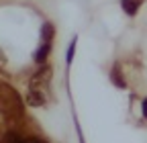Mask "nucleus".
Here are the masks:
<instances>
[{
    "label": "nucleus",
    "mask_w": 147,
    "mask_h": 143,
    "mask_svg": "<svg viewBox=\"0 0 147 143\" xmlns=\"http://www.w3.org/2000/svg\"><path fill=\"white\" fill-rule=\"evenodd\" d=\"M123 10H127V14H135L139 10V4H141V0H123Z\"/></svg>",
    "instance_id": "f257e3e1"
},
{
    "label": "nucleus",
    "mask_w": 147,
    "mask_h": 143,
    "mask_svg": "<svg viewBox=\"0 0 147 143\" xmlns=\"http://www.w3.org/2000/svg\"><path fill=\"white\" fill-rule=\"evenodd\" d=\"M4 143H23V137H18L16 133H8L6 139H4Z\"/></svg>",
    "instance_id": "f03ea898"
},
{
    "label": "nucleus",
    "mask_w": 147,
    "mask_h": 143,
    "mask_svg": "<svg viewBox=\"0 0 147 143\" xmlns=\"http://www.w3.org/2000/svg\"><path fill=\"white\" fill-rule=\"evenodd\" d=\"M23 143H45V141L37 139V137H29V139H23Z\"/></svg>",
    "instance_id": "7ed1b4c3"
},
{
    "label": "nucleus",
    "mask_w": 147,
    "mask_h": 143,
    "mask_svg": "<svg viewBox=\"0 0 147 143\" xmlns=\"http://www.w3.org/2000/svg\"><path fill=\"white\" fill-rule=\"evenodd\" d=\"M143 117H145V119H147V98H145V100H143Z\"/></svg>",
    "instance_id": "20e7f679"
}]
</instances>
